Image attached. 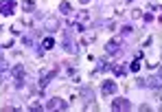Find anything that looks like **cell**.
I'll list each match as a JSON object with an SVG mask.
<instances>
[{"label": "cell", "mask_w": 162, "mask_h": 112, "mask_svg": "<svg viewBox=\"0 0 162 112\" xmlns=\"http://www.w3.org/2000/svg\"><path fill=\"white\" fill-rule=\"evenodd\" d=\"M112 108H114V110H129L131 105L127 103V99H116V101L112 103Z\"/></svg>", "instance_id": "6da1fadb"}, {"label": "cell", "mask_w": 162, "mask_h": 112, "mask_svg": "<svg viewBox=\"0 0 162 112\" xmlns=\"http://www.w3.org/2000/svg\"><path fill=\"white\" fill-rule=\"evenodd\" d=\"M114 88H116V86H114L112 81H105V86H103V92H105V94H112V92H114Z\"/></svg>", "instance_id": "7a4b0ae2"}, {"label": "cell", "mask_w": 162, "mask_h": 112, "mask_svg": "<svg viewBox=\"0 0 162 112\" xmlns=\"http://www.w3.org/2000/svg\"><path fill=\"white\" fill-rule=\"evenodd\" d=\"M116 48H118V42H110V44H108V51H110V53H114Z\"/></svg>", "instance_id": "3957f363"}, {"label": "cell", "mask_w": 162, "mask_h": 112, "mask_svg": "<svg viewBox=\"0 0 162 112\" xmlns=\"http://www.w3.org/2000/svg\"><path fill=\"white\" fill-rule=\"evenodd\" d=\"M42 46H44V48H51V46H53V40H51V37H46V40L42 42Z\"/></svg>", "instance_id": "277c9868"}]
</instances>
